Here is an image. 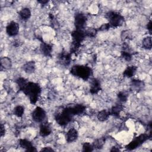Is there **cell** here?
<instances>
[{"instance_id": "ba28073f", "label": "cell", "mask_w": 152, "mask_h": 152, "mask_svg": "<svg viewBox=\"0 0 152 152\" xmlns=\"http://www.w3.org/2000/svg\"><path fill=\"white\" fill-rule=\"evenodd\" d=\"M86 36V33L83 30H75L73 31L71 33V37L72 39V43L80 46L81 43L84 40Z\"/></svg>"}, {"instance_id": "603a6c76", "label": "cell", "mask_w": 152, "mask_h": 152, "mask_svg": "<svg viewBox=\"0 0 152 152\" xmlns=\"http://www.w3.org/2000/svg\"><path fill=\"white\" fill-rule=\"evenodd\" d=\"M14 114L17 117H21L24 112V108L21 105H18L15 106L14 109Z\"/></svg>"}, {"instance_id": "8992f818", "label": "cell", "mask_w": 152, "mask_h": 152, "mask_svg": "<svg viewBox=\"0 0 152 152\" xmlns=\"http://www.w3.org/2000/svg\"><path fill=\"white\" fill-rule=\"evenodd\" d=\"M46 112L40 107H36L31 113V118L36 122H42L46 118Z\"/></svg>"}, {"instance_id": "1f68e13d", "label": "cell", "mask_w": 152, "mask_h": 152, "mask_svg": "<svg viewBox=\"0 0 152 152\" xmlns=\"http://www.w3.org/2000/svg\"><path fill=\"white\" fill-rule=\"evenodd\" d=\"M38 2H39V3H40L41 4L45 5V4H46V3H48V1H38Z\"/></svg>"}, {"instance_id": "4fadbf2b", "label": "cell", "mask_w": 152, "mask_h": 152, "mask_svg": "<svg viewBox=\"0 0 152 152\" xmlns=\"http://www.w3.org/2000/svg\"><path fill=\"white\" fill-rule=\"evenodd\" d=\"M40 135L42 137H46L50 134L52 129L49 124L47 122H43L40 126Z\"/></svg>"}, {"instance_id": "83f0119b", "label": "cell", "mask_w": 152, "mask_h": 152, "mask_svg": "<svg viewBox=\"0 0 152 152\" xmlns=\"http://www.w3.org/2000/svg\"><path fill=\"white\" fill-rule=\"evenodd\" d=\"M103 142L102 140H97L96 141H94V142L93 143V147L94 148H100L101 147L103 146Z\"/></svg>"}, {"instance_id": "5b68a950", "label": "cell", "mask_w": 152, "mask_h": 152, "mask_svg": "<svg viewBox=\"0 0 152 152\" xmlns=\"http://www.w3.org/2000/svg\"><path fill=\"white\" fill-rule=\"evenodd\" d=\"M87 23L86 16L82 13H77L74 18V25L76 30H83Z\"/></svg>"}, {"instance_id": "7402d4cb", "label": "cell", "mask_w": 152, "mask_h": 152, "mask_svg": "<svg viewBox=\"0 0 152 152\" xmlns=\"http://www.w3.org/2000/svg\"><path fill=\"white\" fill-rule=\"evenodd\" d=\"M142 46L145 49H151L152 46V42L151 36H147L142 40Z\"/></svg>"}, {"instance_id": "484cf974", "label": "cell", "mask_w": 152, "mask_h": 152, "mask_svg": "<svg viewBox=\"0 0 152 152\" xmlns=\"http://www.w3.org/2000/svg\"><path fill=\"white\" fill-rule=\"evenodd\" d=\"M16 83L17 85L18 86L20 90H22V88L24 87V86L26 85V84L27 83V81L24 78H18L16 80Z\"/></svg>"}, {"instance_id": "30bf717a", "label": "cell", "mask_w": 152, "mask_h": 152, "mask_svg": "<svg viewBox=\"0 0 152 152\" xmlns=\"http://www.w3.org/2000/svg\"><path fill=\"white\" fill-rule=\"evenodd\" d=\"M68 107L70 112L72 113V115L73 116L81 115V114L83 113L86 110V106L83 104H75L74 106Z\"/></svg>"}, {"instance_id": "d6986e66", "label": "cell", "mask_w": 152, "mask_h": 152, "mask_svg": "<svg viewBox=\"0 0 152 152\" xmlns=\"http://www.w3.org/2000/svg\"><path fill=\"white\" fill-rule=\"evenodd\" d=\"M19 16L23 20H27L31 16V11L28 8H24L19 11Z\"/></svg>"}, {"instance_id": "e0dca14e", "label": "cell", "mask_w": 152, "mask_h": 152, "mask_svg": "<svg viewBox=\"0 0 152 152\" xmlns=\"http://www.w3.org/2000/svg\"><path fill=\"white\" fill-rule=\"evenodd\" d=\"M36 68V65L34 61H29L26 63L23 66L24 71L28 74L33 73Z\"/></svg>"}, {"instance_id": "7c38bea8", "label": "cell", "mask_w": 152, "mask_h": 152, "mask_svg": "<svg viewBox=\"0 0 152 152\" xmlns=\"http://www.w3.org/2000/svg\"><path fill=\"white\" fill-rule=\"evenodd\" d=\"M19 144L21 148L25 149L27 151H36V149L35 148V147H34V146L33 145L31 142L27 140H26V139L20 140Z\"/></svg>"}, {"instance_id": "9c48e42d", "label": "cell", "mask_w": 152, "mask_h": 152, "mask_svg": "<svg viewBox=\"0 0 152 152\" xmlns=\"http://www.w3.org/2000/svg\"><path fill=\"white\" fill-rule=\"evenodd\" d=\"M19 31V25L15 21H11L6 27V32L10 36H16Z\"/></svg>"}, {"instance_id": "44dd1931", "label": "cell", "mask_w": 152, "mask_h": 152, "mask_svg": "<svg viewBox=\"0 0 152 152\" xmlns=\"http://www.w3.org/2000/svg\"><path fill=\"white\" fill-rule=\"evenodd\" d=\"M122 105L121 104H117L113 106L110 110V114L113 115L115 116H118L122 110Z\"/></svg>"}, {"instance_id": "4316f807", "label": "cell", "mask_w": 152, "mask_h": 152, "mask_svg": "<svg viewBox=\"0 0 152 152\" xmlns=\"http://www.w3.org/2000/svg\"><path fill=\"white\" fill-rule=\"evenodd\" d=\"M93 146L88 142H84L83 145V151H92L93 150Z\"/></svg>"}, {"instance_id": "7a4b0ae2", "label": "cell", "mask_w": 152, "mask_h": 152, "mask_svg": "<svg viewBox=\"0 0 152 152\" xmlns=\"http://www.w3.org/2000/svg\"><path fill=\"white\" fill-rule=\"evenodd\" d=\"M91 72V69L89 66L84 65H75L71 69V73L73 75L84 80H87L90 78Z\"/></svg>"}, {"instance_id": "4dcf8cb0", "label": "cell", "mask_w": 152, "mask_h": 152, "mask_svg": "<svg viewBox=\"0 0 152 152\" xmlns=\"http://www.w3.org/2000/svg\"><path fill=\"white\" fill-rule=\"evenodd\" d=\"M147 29L148 30L150 34H151V21H150L147 24Z\"/></svg>"}, {"instance_id": "2e32d148", "label": "cell", "mask_w": 152, "mask_h": 152, "mask_svg": "<svg viewBox=\"0 0 152 152\" xmlns=\"http://www.w3.org/2000/svg\"><path fill=\"white\" fill-rule=\"evenodd\" d=\"M59 59L62 65H68L70 64V61H71L70 54L65 52H62L59 56Z\"/></svg>"}, {"instance_id": "ac0fdd59", "label": "cell", "mask_w": 152, "mask_h": 152, "mask_svg": "<svg viewBox=\"0 0 152 152\" xmlns=\"http://www.w3.org/2000/svg\"><path fill=\"white\" fill-rule=\"evenodd\" d=\"M137 71V67L135 66H129L124 71L123 75L125 77L130 78L133 77Z\"/></svg>"}, {"instance_id": "52a82bcc", "label": "cell", "mask_w": 152, "mask_h": 152, "mask_svg": "<svg viewBox=\"0 0 152 152\" xmlns=\"http://www.w3.org/2000/svg\"><path fill=\"white\" fill-rule=\"evenodd\" d=\"M148 135L147 134H142L140 136L135 138L134 140H133L126 147V148L128 150H131L133 149H135L137 148L138 146H140L143 142L146 141L148 139Z\"/></svg>"}, {"instance_id": "5bb4252c", "label": "cell", "mask_w": 152, "mask_h": 152, "mask_svg": "<svg viewBox=\"0 0 152 152\" xmlns=\"http://www.w3.org/2000/svg\"><path fill=\"white\" fill-rule=\"evenodd\" d=\"M101 88V85L99 81L96 78H94L91 80L90 83V91L91 94L97 93Z\"/></svg>"}, {"instance_id": "f1b7e54d", "label": "cell", "mask_w": 152, "mask_h": 152, "mask_svg": "<svg viewBox=\"0 0 152 152\" xmlns=\"http://www.w3.org/2000/svg\"><path fill=\"white\" fill-rule=\"evenodd\" d=\"M5 126H4V125L2 124H1V137H2V136L5 134Z\"/></svg>"}, {"instance_id": "277c9868", "label": "cell", "mask_w": 152, "mask_h": 152, "mask_svg": "<svg viewBox=\"0 0 152 152\" xmlns=\"http://www.w3.org/2000/svg\"><path fill=\"white\" fill-rule=\"evenodd\" d=\"M73 116L68 107H66L61 113L56 115L55 119L59 125L64 126L71 121Z\"/></svg>"}, {"instance_id": "f546056e", "label": "cell", "mask_w": 152, "mask_h": 152, "mask_svg": "<svg viewBox=\"0 0 152 152\" xmlns=\"http://www.w3.org/2000/svg\"><path fill=\"white\" fill-rule=\"evenodd\" d=\"M41 151H53V150L52 148L49 147H44L43 148H42Z\"/></svg>"}, {"instance_id": "d4e9b609", "label": "cell", "mask_w": 152, "mask_h": 152, "mask_svg": "<svg viewBox=\"0 0 152 152\" xmlns=\"http://www.w3.org/2000/svg\"><path fill=\"white\" fill-rule=\"evenodd\" d=\"M118 97L120 102H125L127 100L128 96L125 92L120 91L118 94Z\"/></svg>"}, {"instance_id": "3957f363", "label": "cell", "mask_w": 152, "mask_h": 152, "mask_svg": "<svg viewBox=\"0 0 152 152\" xmlns=\"http://www.w3.org/2000/svg\"><path fill=\"white\" fill-rule=\"evenodd\" d=\"M107 18L110 27H117L122 26L124 22L123 16L116 12L110 11L107 14Z\"/></svg>"}, {"instance_id": "9a60e30c", "label": "cell", "mask_w": 152, "mask_h": 152, "mask_svg": "<svg viewBox=\"0 0 152 152\" xmlns=\"http://www.w3.org/2000/svg\"><path fill=\"white\" fill-rule=\"evenodd\" d=\"M40 49L41 52L45 56H49L51 55L52 47L50 45L46 43H42Z\"/></svg>"}, {"instance_id": "cb8c5ba5", "label": "cell", "mask_w": 152, "mask_h": 152, "mask_svg": "<svg viewBox=\"0 0 152 152\" xmlns=\"http://www.w3.org/2000/svg\"><path fill=\"white\" fill-rule=\"evenodd\" d=\"M143 86V83L140 80H132L131 83V87L132 89L134 90H139Z\"/></svg>"}, {"instance_id": "ffe728a7", "label": "cell", "mask_w": 152, "mask_h": 152, "mask_svg": "<svg viewBox=\"0 0 152 152\" xmlns=\"http://www.w3.org/2000/svg\"><path fill=\"white\" fill-rule=\"evenodd\" d=\"M109 115H110V112L106 110L103 109L98 112V113L97 115V119L100 121L103 122V121L107 120L108 119Z\"/></svg>"}, {"instance_id": "8fae6325", "label": "cell", "mask_w": 152, "mask_h": 152, "mask_svg": "<svg viewBox=\"0 0 152 152\" xmlns=\"http://www.w3.org/2000/svg\"><path fill=\"white\" fill-rule=\"evenodd\" d=\"M78 136L77 130L74 128H70L66 134V140L68 142H72L75 141Z\"/></svg>"}, {"instance_id": "6da1fadb", "label": "cell", "mask_w": 152, "mask_h": 152, "mask_svg": "<svg viewBox=\"0 0 152 152\" xmlns=\"http://www.w3.org/2000/svg\"><path fill=\"white\" fill-rule=\"evenodd\" d=\"M21 90L28 97L30 103L32 104L37 102L41 93L40 86L33 82H27Z\"/></svg>"}]
</instances>
